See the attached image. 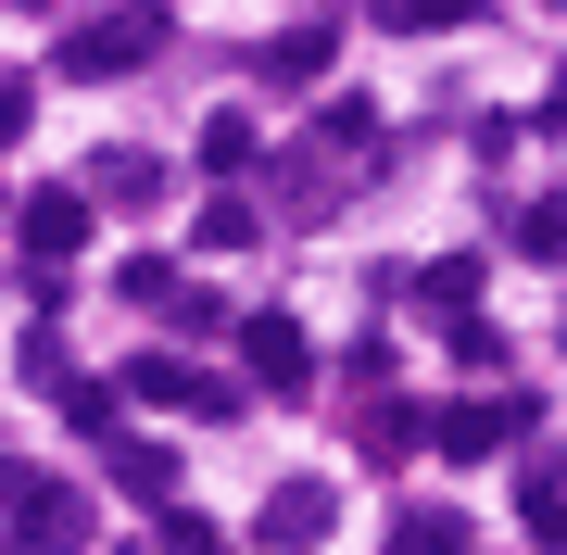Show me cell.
I'll use <instances>...</instances> for the list:
<instances>
[{"instance_id":"cell-19","label":"cell","mask_w":567,"mask_h":555,"mask_svg":"<svg viewBox=\"0 0 567 555\" xmlns=\"http://www.w3.org/2000/svg\"><path fill=\"white\" fill-rule=\"evenodd\" d=\"M114 290H126V304H152V316H164V304H177V266H164V253H140V266H114Z\"/></svg>"},{"instance_id":"cell-7","label":"cell","mask_w":567,"mask_h":555,"mask_svg":"<svg viewBox=\"0 0 567 555\" xmlns=\"http://www.w3.org/2000/svg\"><path fill=\"white\" fill-rule=\"evenodd\" d=\"M51 404H63V430H89V442H114V430H126V379H76V367H63V379H51Z\"/></svg>"},{"instance_id":"cell-2","label":"cell","mask_w":567,"mask_h":555,"mask_svg":"<svg viewBox=\"0 0 567 555\" xmlns=\"http://www.w3.org/2000/svg\"><path fill=\"white\" fill-rule=\"evenodd\" d=\"M89 215H102L89 189H25V203H13V240H25V266H76V253H89Z\"/></svg>"},{"instance_id":"cell-18","label":"cell","mask_w":567,"mask_h":555,"mask_svg":"<svg viewBox=\"0 0 567 555\" xmlns=\"http://www.w3.org/2000/svg\"><path fill=\"white\" fill-rule=\"evenodd\" d=\"M517 253H567V189H543V203H517Z\"/></svg>"},{"instance_id":"cell-14","label":"cell","mask_w":567,"mask_h":555,"mask_svg":"<svg viewBox=\"0 0 567 555\" xmlns=\"http://www.w3.org/2000/svg\"><path fill=\"white\" fill-rule=\"evenodd\" d=\"M203 165H215V177H252V165H265V140H252V114H240V102L203 126Z\"/></svg>"},{"instance_id":"cell-20","label":"cell","mask_w":567,"mask_h":555,"mask_svg":"<svg viewBox=\"0 0 567 555\" xmlns=\"http://www.w3.org/2000/svg\"><path fill=\"white\" fill-rule=\"evenodd\" d=\"M316 140H328V152H365V140H379V114H365V102H328Z\"/></svg>"},{"instance_id":"cell-6","label":"cell","mask_w":567,"mask_h":555,"mask_svg":"<svg viewBox=\"0 0 567 555\" xmlns=\"http://www.w3.org/2000/svg\"><path fill=\"white\" fill-rule=\"evenodd\" d=\"M328 517H341V493H328V480H278V493H265V517H252V531H265V543H316Z\"/></svg>"},{"instance_id":"cell-9","label":"cell","mask_w":567,"mask_h":555,"mask_svg":"<svg viewBox=\"0 0 567 555\" xmlns=\"http://www.w3.org/2000/svg\"><path fill=\"white\" fill-rule=\"evenodd\" d=\"M529 430V404H442V454L466 467V454H492V442H517Z\"/></svg>"},{"instance_id":"cell-12","label":"cell","mask_w":567,"mask_h":555,"mask_svg":"<svg viewBox=\"0 0 567 555\" xmlns=\"http://www.w3.org/2000/svg\"><path fill=\"white\" fill-rule=\"evenodd\" d=\"M252 240H265V203H252L240 177H227L215 203H203V253H252Z\"/></svg>"},{"instance_id":"cell-21","label":"cell","mask_w":567,"mask_h":555,"mask_svg":"<svg viewBox=\"0 0 567 555\" xmlns=\"http://www.w3.org/2000/svg\"><path fill=\"white\" fill-rule=\"evenodd\" d=\"M25 114H39V89H25V76H0V140H25Z\"/></svg>"},{"instance_id":"cell-22","label":"cell","mask_w":567,"mask_h":555,"mask_svg":"<svg viewBox=\"0 0 567 555\" xmlns=\"http://www.w3.org/2000/svg\"><path fill=\"white\" fill-rule=\"evenodd\" d=\"M543 140H567V76H555V89H543Z\"/></svg>"},{"instance_id":"cell-10","label":"cell","mask_w":567,"mask_h":555,"mask_svg":"<svg viewBox=\"0 0 567 555\" xmlns=\"http://www.w3.org/2000/svg\"><path fill=\"white\" fill-rule=\"evenodd\" d=\"M89 203H164V165L152 152H89Z\"/></svg>"},{"instance_id":"cell-3","label":"cell","mask_w":567,"mask_h":555,"mask_svg":"<svg viewBox=\"0 0 567 555\" xmlns=\"http://www.w3.org/2000/svg\"><path fill=\"white\" fill-rule=\"evenodd\" d=\"M126 404H189V417H227V404H240V379L177 367V353H140V367H126Z\"/></svg>"},{"instance_id":"cell-24","label":"cell","mask_w":567,"mask_h":555,"mask_svg":"<svg viewBox=\"0 0 567 555\" xmlns=\"http://www.w3.org/2000/svg\"><path fill=\"white\" fill-rule=\"evenodd\" d=\"M13 13H39V0H13Z\"/></svg>"},{"instance_id":"cell-4","label":"cell","mask_w":567,"mask_h":555,"mask_svg":"<svg viewBox=\"0 0 567 555\" xmlns=\"http://www.w3.org/2000/svg\"><path fill=\"white\" fill-rule=\"evenodd\" d=\"M240 367H252L265 391H316V353H303L290 316H252V329H240Z\"/></svg>"},{"instance_id":"cell-1","label":"cell","mask_w":567,"mask_h":555,"mask_svg":"<svg viewBox=\"0 0 567 555\" xmlns=\"http://www.w3.org/2000/svg\"><path fill=\"white\" fill-rule=\"evenodd\" d=\"M164 39H177V25H164V0H126V13H89L51 63H63L76 89H114V76H140V63H164Z\"/></svg>"},{"instance_id":"cell-17","label":"cell","mask_w":567,"mask_h":555,"mask_svg":"<svg viewBox=\"0 0 567 555\" xmlns=\"http://www.w3.org/2000/svg\"><path fill=\"white\" fill-rule=\"evenodd\" d=\"M517 517H529L543 543H567V480H555V467H529V480H517Z\"/></svg>"},{"instance_id":"cell-15","label":"cell","mask_w":567,"mask_h":555,"mask_svg":"<svg viewBox=\"0 0 567 555\" xmlns=\"http://www.w3.org/2000/svg\"><path fill=\"white\" fill-rule=\"evenodd\" d=\"M391 39H442V25H480V0H379Z\"/></svg>"},{"instance_id":"cell-11","label":"cell","mask_w":567,"mask_h":555,"mask_svg":"<svg viewBox=\"0 0 567 555\" xmlns=\"http://www.w3.org/2000/svg\"><path fill=\"white\" fill-rule=\"evenodd\" d=\"M252 76H265V89H316V76H328V25H290L278 51H252Z\"/></svg>"},{"instance_id":"cell-5","label":"cell","mask_w":567,"mask_h":555,"mask_svg":"<svg viewBox=\"0 0 567 555\" xmlns=\"http://www.w3.org/2000/svg\"><path fill=\"white\" fill-rule=\"evenodd\" d=\"M13 531H25V543H89V493H63V480H13Z\"/></svg>"},{"instance_id":"cell-13","label":"cell","mask_w":567,"mask_h":555,"mask_svg":"<svg viewBox=\"0 0 567 555\" xmlns=\"http://www.w3.org/2000/svg\"><path fill=\"white\" fill-rule=\"evenodd\" d=\"M416 304L442 316V329H454V316H480V266H466V253H442V266L416 278Z\"/></svg>"},{"instance_id":"cell-8","label":"cell","mask_w":567,"mask_h":555,"mask_svg":"<svg viewBox=\"0 0 567 555\" xmlns=\"http://www.w3.org/2000/svg\"><path fill=\"white\" fill-rule=\"evenodd\" d=\"M102 467H114V493H126V505H164V493H177V454H164V442H126V430H114V442H102Z\"/></svg>"},{"instance_id":"cell-25","label":"cell","mask_w":567,"mask_h":555,"mask_svg":"<svg viewBox=\"0 0 567 555\" xmlns=\"http://www.w3.org/2000/svg\"><path fill=\"white\" fill-rule=\"evenodd\" d=\"M543 13H567V0H543Z\"/></svg>"},{"instance_id":"cell-16","label":"cell","mask_w":567,"mask_h":555,"mask_svg":"<svg viewBox=\"0 0 567 555\" xmlns=\"http://www.w3.org/2000/svg\"><path fill=\"white\" fill-rule=\"evenodd\" d=\"M391 543H416V555H466V505H404V517H391Z\"/></svg>"},{"instance_id":"cell-23","label":"cell","mask_w":567,"mask_h":555,"mask_svg":"<svg viewBox=\"0 0 567 555\" xmlns=\"http://www.w3.org/2000/svg\"><path fill=\"white\" fill-rule=\"evenodd\" d=\"M13 480H25V467H0V531H13Z\"/></svg>"}]
</instances>
